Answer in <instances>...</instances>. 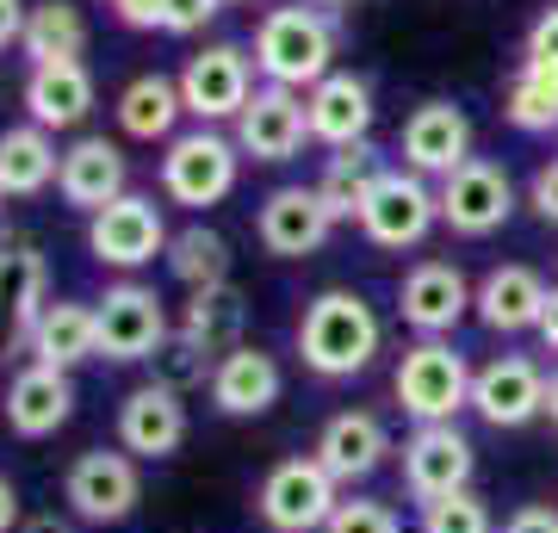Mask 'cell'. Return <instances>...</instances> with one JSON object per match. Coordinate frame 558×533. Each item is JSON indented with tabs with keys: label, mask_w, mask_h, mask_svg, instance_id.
Wrapping results in <instances>:
<instances>
[{
	"label": "cell",
	"mask_w": 558,
	"mask_h": 533,
	"mask_svg": "<svg viewBox=\"0 0 558 533\" xmlns=\"http://www.w3.org/2000/svg\"><path fill=\"white\" fill-rule=\"evenodd\" d=\"M379 348H385V323H379V311H373V298L366 292L329 286V292H317L311 304H304V316H299L304 373L341 385V378L366 373V366L379 360Z\"/></svg>",
	"instance_id": "1"
},
{
	"label": "cell",
	"mask_w": 558,
	"mask_h": 533,
	"mask_svg": "<svg viewBox=\"0 0 558 533\" xmlns=\"http://www.w3.org/2000/svg\"><path fill=\"white\" fill-rule=\"evenodd\" d=\"M255 69L274 87L311 94L323 75H336V20L323 7H274L255 25Z\"/></svg>",
	"instance_id": "2"
},
{
	"label": "cell",
	"mask_w": 558,
	"mask_h": 533,
	"mask_svg": "<svg viewBox=\"0 0 558 533\" xmlns=\"http://www.w3.org/2000/svg\"><path fill=\"white\" fill-rule=\"evenodd\" d=\"M472 360L453 348V336H435V341H410L391 373V397L398 410L428 428V422H459V410H472Z\"/></svg>",
	"instance_id": "3"
},
{
	"label": "cell",
	"mask_w": 558,
	"mask_h": 533,
	"mask_svg": "<svg viewBox=\"0 0 558 533\" xmlns=\"http://www.w3.org/2000/svg\"><path fill=\"white\" fill-rule=\"evenodd\" d=\"M336 509L341 484L317 465V453H286L255 484V514L267 533H323Z\"/></svg>",
	"instance_id": "4"
},
{
	"label": "cell",
	"mask_w": 558,
	"mask_h": 533,
	"mask_svg": "<svg viewBox=\"0 0 558 533\" xmlns=\"http://www.w3.org/2000/svg\"><path fill=\"white\" fill-rule=\"evenodd\" d=\"M236 174H242V149L236 137H223L211 124H193L168 143L161 156V193L186 205V211H211L223 198L236 193Z\"/></svg>",
	"instance_id": "5"
},
{
	"label": "cell",
	"mask_w": 558,
	"mask_h": 533,
	"mask_svg": "<svg viewBox=\"0 0 558 533\" xmlns=\"http://www.w3.org/2000/svg\"><path fill=\"white\" fill-rule=\"evenodd\" d=\"M62 502L87 528H119V521H131L143 502L137 459L124 453V447H87V453H75L69 472H62Z\"/></svg>",
	"instance_id": "6"
},
{
	"label": "cell",
	"mask_w": 558,
	"mask_h": 533,
	"mask_svg": "<svg viewBox=\"0 0 558 533\" xmlns=\"http://www.w3.org/2000/svg\"><path fill=\"white\" fill-rule=\"evenodd\" d=\"M94 316H100V360H112V366L161 360V348L174 341L168 304L156 298V286H137V279L106 286V298L94 304Z\"/></svg>",
	"instance_id": "7"
},
{
	"label": "cell",
	"mask_w": 558,
	"mask_h": 533,
	"mask_svg": "<svg viewBox=\"0 0 558 533\" xmlns=\"http://www.w3.org/2000/svg\"><path fill=\"white\" fill-rule=\"evenodd\" d=\"M398 472H403V490L410 502H440V496H459L472 490V472H478V447L459 422H428V428H410L403 435V453H398Z\"/></svg>",
	"instance_id": "8"
},
{
	"label": "cell",
	"mask_w": 558,
	"mask_h": 533,
	"mask_svg": "<svg viewBox=\"0 0 558 533\" xmlns=\"http://www.w3.org/2000/svg\"><path fill=\"white\" fill-rule=\"evenodd\" d=\"M168 218H161L156 198L143 193H124L112 198L106 211H94L87 218V255L100 261V267H112V274H137V267H149L156 255H168Z\"/></svg>",
	"instance_id": "9"
},
{
	"label": "cell",
	"mask_w": 558,
	"mask_h": 533,
	"mask_svg": "<svg viewBox=\"0 0 558 533\" xmlns=\"http://www.w3.org/2000/svg\"><path fill=\"white\" fill-rule=\"evenodd\" d=\"M435 193H440V223H447L453 237H472V242L502 230L509 211H515V180H509V168L490 161V156H472L465 168H453Z\"/></svg>",
	"instance_id": "10"
},
{
	"label": "cell",
	"mask_w": 558,
	"mask_h": 533,
	"mask_svg": "<svg viewBox=\"0 0 558 533\" xmlns=\"http://www.w3.org/2000/svg\"><path fill=\"white\" fill-rule=\"evenodd\" d=\"M435 223H440V193L410 168H385V180L373 186L366 211H360V230L379 249H416V242H428Z\"/></svg>",
	"instance_id": "11"
},
{
	"label": "cell",
	"mask_w": 558,
	"mask_h": 533,
	"mask_svg": "<svg viewBox=\"0 0 558 533\" xmlns=\"http://www.w3.org/2000/svg\"><path fill=\"white\" fill-rule=\"evenodd\" d=\"M472 415L497 435H515L546 415V373L527 354H497L472 373Z\"/></svg>",
	"instance_id": "12"
},
{
	"label": "cell",
	"mask_w": 558,
	"mask_h": 533,
	"mask_svg": "<svg viewBox=\"0 0 558 533\" xmlns=\"http://www.w3.org/2000/svg\"><path fill=\"white\" fill-rule=\"evenodd\" d=\"M180 99H186V119L211 124V131L223 119L236 124L242 106L255 99V69H248V57H242L236 44H211V50H199L180 69Z\"/></svg>",
	"instance_id": "13"
},
{
	"label": "cell",
	"mask_w": 558,
	"mask_h": 533,
	"mask_svg": "<svg viewBox=\"0 0 558 533\" xmlns=\"http://www.w3.org/2000/svg\"><path fill=\"white\" fill-rule=\"evenodd\" d=\"M472 298H478V286L459 274L453 261H416L398 286V316L416 329V341H435L465 323Z\"/></svg>",
	"instance_id": "14"
},
{
	"label": "cell",
	"mask_w": 558,
	"mask_h": 533,
	"mask_svg": "<svg viewBox=\"0 0 558 533\" xmlns=\"http://www.w3.org/2000/svg\"><path fill=\"white\" fill-rule=\"evenodd\" d=\"M398 156H403V168H410V174L447 180L453 168H465V161H472V119L459 112L453 99H428V106H416V112L403 119Z\"/></svg>",
	"instance_id": "15"
},
{
	"label": "cell",
	"mask_w": 558,
	"mask_h": 533,
	"mask_svg": "<svg viewBox=\"0 0 558 533\" xmlns=\"http://www.w3.org/2000/svg\"><path fill=\"white\" fill-rule=\"evenodd\" d=\"M329 230H336V218H329V205H323L317 186H274L255 211V237L274 261L317 255L323 242H329Z\"/></svg>",
	"instance_id": "16"
},
{
	"label": "cell",
	"mask_w": 558,
	"mask_h": 533,
	"mask_svg": "<svg viewBox=\"0 0 558 533\" xmlns=\"http://www.w3.org/2000/svg\"><path fill=\"white\" fill-rule=\"evenodd\" d=\"M311 137V119H304V94L299 87H255V99L242 106L236 119V149L248 161H292Z\"/></svg>",
	"instance_id": "17"
},
{
	"label": "cell",
	"mask_w": 558,
	"mask_h": 533,
	"mask_svg": "<svg viewBox=\"0 0 558 533\" xmlns=\"http://www.w3.org/2000/svg\"><path fill=\"white\" fill-rule=\"evenodd\" d=\"M0 415L20 440H50L75 415V373H57V366H20L0 391Z\"/></svg>",
	"instance_id": "18"
},
{
	"label": "cell",
	"mask_w": 558,
	"mask_h": 533,
	"mask_svg": "<svg viewBox=\"0 0 558 533\" xmlns=\"http://www.w3.org/2000/svg\"><path fill=\"white\" fill-rule=\"evenodd\" d=\"M211 410L230 415V422H255V415H267L286 397V373H279V360L267 354V348H255V341H242V348H230V354L211 366Z\"/></svg>",
	"instance_id": "19"
},
{
	"label": "cell",
	"mask_w": 558,
	"mask_h": 533,
	"mask_svg": "<svg viewBox=\"0 0 558 533\" xmlns=\"http://www.w3.org/2000/svg\"><path fill=\"white\" fill-rule=\"evenodd\" d=\"M119 447L131 459H174L186 447V397L161 378L137 385L119 403Z\"/></svg>",
	"instance_id": "20"
},
{
	"label": "cell",
	"mask_w": 558,
	"mask_h": 533,
	"mask_svg": "<svg viewBox=\"0 0 558 533\" xmlns=\"http://www.w3.org/2000/svg\"><path fill=\"white\" fill-rule=\"evenodd\" d=\"M311 453H317V465L336 477L341 490H354V484H366L391 459V435H385V422L373 410H341L317 428Z\"/></svg>",
	"instance_id": "21"
},
{
	"label": "cell",
	"mask_w": 558,
	"mask_h": 533,
	"mask_svg": "<svg viewBox=\"0 0 558 533\" xmlns=\"http://www.w3.org/2000/svg\"><path fill=\"white\" fill-rule=\"evenodd\" d=\"M57 193L62 205H75V211H106L112 198L131 193V161H124L119 143L106 137H75L62 149V174H57Z\"/></svg>",
	"instance_id": "22"
},
{
	"label": "cell",
	"mask_w": 558,
	"mask_h": 533,
	"mask_svg": "<svg viewBox=\"0 0 558 533\" xmlns=\"http://www.w3.org/2000/svg\"><path fill=\"white\" fill-rule=\"evenodd\" d=\"M373 87L360 75H323L311 94H304V119H311V137L323 143V149H354V143H366V131H373Z\"/></svg>",
	"instance_id": "23"
},
{
	"label": "cell",
	"mask_w": 558,
	"mask_h": 533,
	"mask_svg": "<svg viewBox=\"0 0 558 533\" xmlns=\"http://www.w3.org/2000/svg\"><path fill=\"white\" fill-rule=\"evenodd\" d=\"M546 298H553L546 292V279H539L534 267L509 261V267H490V274L478 279L472 311H478V323L490 329V336H521V329H539Z\"/></svg>",
	"instance_id": "24"
},
{
	"label": "cell",
	"mask_w": 558,
	"mask_h": 533,
	"mask_svg": "<svg viewBox=\"0 0 558 533\" xmlns=\"http://www.w3.org/2000/svg\"><path fill=\"white\" fill-rule=\"evenodd\" d=\"M44 304H50V274H44V255L25 249V242H0V329H7V348H32V329H38Z\"/></svg>",
	"instance_id": "25"
},
{
	"label": "cell",
	"mask_w": 558,
	"mask_h": 533,
	"mask_svg": "<svg viewBox=\"0 0 558 533\" xmlns=\"http://www.w3.org/2000/svg\"><path fill=\"white\" fill-rule=\"evenodd\" d=\"M25 354L38 360V366H57V373H75L87 360H100V316H94V304H81V298H50Z\"/></svg>",
	"instance_id": "26"
},
{
	"label": "cell",
	"mask_w": 558,
	"mask_h": 533,
	"mask_svg": "<svg viewBox=\"0 0 558 533\" xmlns=\"http://www.w3.org/2000/svg\"><path fill=\"white\" fill-rule=\"evenodd\" d=\"M174 348H186L199 366H218L230 348H242V298L230 286L193 292L186 311H180V323H174Z\"/></svg>",
	"instance_id": "27"
},
{
	"label": "cell",
	"mask_w": 558,
	"mask_h": 533,
	"mask_svg": "<svg viewBox=\"0 0 558 533\" xmlns=\"http://www.w3.org/2000/svg\"><path fill=\"white\" fill-rule=\"evenodd\" d=\"M25 112L44 131H75V124H87V112H94V75H87V62L32 69L25 75Z\"/></svg>",
	"instance_id": "28"
},
{
	"label": "cell",
	"mask_w": 558,
	"mask_h": 533,
	"mask_svg": "<svg viewBox=\"0 0 558 533\" xmlns=\"http://www.w3.org/2000/svg\"><path fill=\"white\" fill-rule=\"evenodd\" d=\"M62 174V149L50 143V131L44 124H7L0 131V186H7V198H38L44 186H57Z\"/></svg>",
	"instance_id": "29"
},
{
	"label": "cell",
	"mask_w": 558,
	"mask_h": 533,
	"mask_svg": "<svg viewBox=\"0 0 558 533\" xmlns=\"http://www.w3.org/2000/svg\"><path fill=\"white\" fill-rule=\"evenodd\" d=\"M119 131L137 143H174V124L186 119V99H180V81L168 75H137L119 94Z\"/></svg>",
	"instance_id": "30"
},
{
	"label": "cell",
	"mask_w": 558,
	"mask_h": 533,
	"mask_svg": "<svg viewBox=\"0 0 558 533\" xmlns=\"http://www.w3.org/2000/svg\"><path fill=\"white\" fill-rule=\"evenodd\" d=\"M379 180H385V156L373 143H354V149H336V156L323 161L317 193L336 223H360V211H366V198H373Z\"/></svg>",
	"instance_id": "31"
},
{
	"label": "cell",
	"mask_w": 558,
	"mask_h": 533,
	"mask_svg": "<svg viewBox=\"0 0 558 533\" xmlns=\"http://www.w3.org/2000/svg\"><path fill=\"white\" fill-rule=\"evenodd\" d=\"M20 50L32 57V69L81 62V50H87V20H81V7H69V0H38V7L25 13Z\"/></svg>",
	"instance_id": "32"
},
{
	"label": "cell",
	"mask_w": 558,
	"mask_h": 533,
	"mask_svg": "<svg viewBox=\"0 0 558 533\" xmlns=\"http://www.w3.org/2000/svg\"><path fill=\"white\" fill-rule=\"evenodd\" d=\"M168 274H174L186 292H218V286H230V242H223L211 223H186V230L168 242Z\"/></svg>",
	"instance_id": "33"
},
{
	"label": "cell",
	"mask_w": 558,
	"mask_h": 533,
	"mask_svg": "<svg viewBox=\"0 0 558 533\" xmlns=\"http://www.w3.org/2000/svg\"><path fill=\"white\" fill-rule=\"evenodd\" d=\"M502 119L515 131H558V62H521L502 87Z\"/></svg>",
	"instance_id": "34"
},
{
	"label": "cell",
	"mask_w": 558,
	"mask_h": 533,
	"mask_svg": "<svg viewBox=\"0 0 558 533\" xmlns=\"http://www.w3.org/2000/svg\"><path fill=\"white\" fill-rule=\"evenodd\" d=\"M416 533H497V521H490V502H484L478 490H459V496L428 502Z\"/></svg>",
	"instance_id": "35"
},
{
	"label": "cell",
	"mask_w": 558,
	"mask_h": 533,
	"mask_svg": "<svg viewBox=\"0 0 558 533\" xmlns=\"http://www.w3.org/2000/svg\"><path fill=\"white\" fill-rule=\"evenodd\" d=\"M323 533H403V521H398L391 502H379V496H341V509L329 514Z\"/></svg>",
	"instance_id": "36"
},
{
	"label": "cell",
	"mask_w": 558,
	"mask_h": 533,
	"mask_svg": "<svg viewBox=\"0 0 558 533\" xmlns=\"http://www.w3.org/2000/svg\"><path fill=\"white\" fill-rule=\"evenodd\" d=\"M223 0H168L161 7V32H174V38H186V32H199L211 13H218Z\"/></svg>",
	"instance_id": "37"
},
{
	"label": "cell",
	"mask_w": 558,
	"mask_h": 533,
	"mask_svg": "<svg viewBox=\"0 0 558 533\" xmlns=\"http://www.w3.org/2000/svg\"><path fill=\"white\" fill-rule=\"evenodd\" d=\"M527 205H534L539 223H558V156L534 168V180H527Z\"/></svg>",
	"instance_id": "38"
},
{
	"label": "cell",
	"mask_w": 558,
	"mask_h": 533,
	"mask_svg": "<svg viewBox=\"0 0 558 533\" xmlns=\"http://www.w3.org/2000/svg\"><path fill=\"white\" fill-rule=\"evenodd\" d=\"M527 62H558V7H546L527 25Z\"/></svg>",
	"instance_id": "39"
},
{
	"label": "cell",
	"mask_w": 558,
	"mask_h": 533,
	"mask_svg": "<svg viewBox=\"0 0 558 533\" xmlns=\"http://www.w3.org/2000/svg\"><path fill=\"white\" fill-rule=\"evenodd\" d=\"M502 533H558V502H521L502 521Z\"/></svg>",
	"instance_id": "40"
},
{
	"label": "cell",
	"mask_w": 558,
	"mask_h": 533,
	"mask_svg": "<svg viewBox=\"0 0 558 533\" xmlns=\"http://www.w3.org/2000/svg\"><path fill=\"white\" fill-rule=\"evenodd\" d=\"M161 7H168V0H112V13H119L131 32H161Z\"/></svg>",
	"instance_id": "41"
},
{
	"label": "cell",
	"mask_w": 558,
	"mask_h": 533,
	"mask_svg": "<svg viewBox=\"0 0 558 533\" xmlns=\"http://www.w3.org/2000/svg\"><path fill=\"white\" fill-rule=\"evenodd\" d=\"M20 521H25V509H20V484L0 472V533H20Z\"/></svg>",
	"instance_id": "42"
},
{
	"label": "cell",
	"mask_w": 558,
	"mask_h": 533,
	"mask_svg": "<svg viewBox=\"0 0 558 533\" xmlns=\"http://www.w3.org/2000/svg\"><path fill=\"white\" fill-rule=\"evenodd\" d=\"M25 13H32L25 0H0V50H7V44H20V32H25Z\"/></svg>",
	"instance_id": "43"
},
{
	"label": "cell",
	"mask_w": 558,
	"mask_h": 533,
	"mask_svg": "<svg viewBox=\"0 0 558 533\" xmlns=\"http://www.w3.org/2000/svg\"><path fill=\"white\" fill-rule=\"evenodd\" d=\"M20 533H75V514H57V509H44V514H25Z\"/></svg>",
	"instance_id": "44"
},
{
	"label": "cell",
	"mask_w": 558,
	"mask_h": 533,
	"mask_svg": "<svg viewBox=\"0 0 558 533\" xmlns=\"http://www.w3.org/2000/svg\"><path fill=\"white\" fill-rule=\"evenodd\" d=\"M539 341L558 354V286H553V298H546V311H539Z\"/></svg>",
	"instance_id": "45"
},
{
	"label": "cell",
	"mask_w": 558,
	"mask_h": 533,
	"mask_svg": "<svg viewBox=\"0 0 558 533\" xmlns=\"http://www.w3.org/2000/svg\"><path fill=\"white\" fill-rule=\"evenodd\" d=\"M546 422H553V428H558V373L546 378Z\"/></svg>",
	"instance_id": "46"
},
{
	"label": "cell",
	"mask_w": 558,
	"mask_h": 533,
	"mask_svg": "<svg viewBox=\"0 0 558 533\" xmlns=\"http://www.w3.org/2000/svg\"><path fill=\"white\" fill-rule=\"evenodd\" d=\"M317 7H354V0H317Z\"/></svg>",
	"instance_id": "47"
},
{
	"label": "cell",
	"mask_w": 558,
	"mask_h": 533,
	"mask_svg": "<svg viewBox=\"0 0 558 533\" xmlns=\"http://www.w3.org/2000/svg\"><path fill=\"white\" fill-rule=\"evenodd\" d=\"M223 7H236V0H223Z\"/></svg>",
	"instance_id": "48"
},
{
	"label": "cell",
	"mask_w": 558,
	"mask_h": 533,
	"mask_svg": "<svg viewBox=\"0 0 558 533\" xmlns=\"http://www.w3.org/2000/svg\"><path fill=\"white\" fill-rule=\"evenodd\" d=\"M0 198H7V186H0Z\"/></svg>",
	"instance_id": "49"
}]
</instances>
